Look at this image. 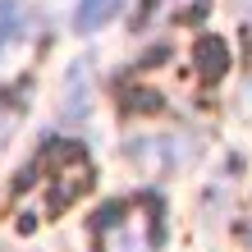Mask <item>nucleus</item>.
Here are the masks:
<instances>
[{
	"instance_id": "1",
	"label": "nucleus",
	"mask_w": 252,
	"mask_h": 252,
	"mask_svg": "<svg viewBox=\"0 0 252 252\" xmlns=\"http://www.w3.org/2000/svg\"><path fill=\"white\" fill-rule=\"evenodd\" d=\"M124 0H78V14H73V23H78V32H96L101 23H110L115 14H120Z\"/></svg>"
},
{
	"instance_id": "2",
	"label": "nucleus",
	"mask_w": 252,
	"mask_h": 252,
	"mask_svg": "<svg viewBox=\"0 0 252 252\" xmlns=\"http://www.w3.org/2000/svg\"><path fill=\"white\" fill-rule=\"evenodd\" d=\"M23 28V0H0V51L19 37Z\"/></svg>"
},
{
	"instance_id": "3",
	"label": "nucleus",
	"mask_w": 252,
	"mask_h": 252,
	"mask_svg": "<svg viewBox=\"0 0 252 252\" xmlns=\"http://www.w3.org/2000/svg\"><path fill=\"white\" fill-rule=\"evenodd\" d=\"M0 252H5V248H0Z\"/></svg>"
}]
</instances>
